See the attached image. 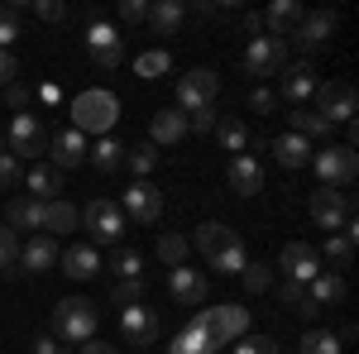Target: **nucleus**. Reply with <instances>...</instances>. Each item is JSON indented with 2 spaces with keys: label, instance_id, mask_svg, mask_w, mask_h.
<instances>
[{
  "label": "nucleus",
  "instance_id": "obj_1",
  "mask_svg": "<svg viewBox=\"0 0 359 354\" xmlns=\"http://www.w3.org/2000/svg\"><path fill=\"white\" fill-rule=\"evenodd\" d=\"M196 249L206 254V264H211L216 273H230V278H240L245 264H249L245 240H240L230 225H221V220H211V225H201V230H196Z\"/></svg>",
  "mask_w": 359,
  "mask_h": 354
},
{
  "label": "nucleus",
  "instance_id": "obj_2",
  "mask_svg": "<svg viewBox=\"0 0 359 354\" xmlns=\"http://www.w3.org/2000/svg\"><path fill=\"white\" fill-rule=\"evenodd\" d=\"M115 120H120V101H115V91L91 86V91H82V96L72 101V130H77V135L106 139L115 130Z\"/></svg>",
  "mask_w": 359,
  "mask_h": 354
},
{
  "label": "nucleus",
  "instance_id": "obj_3",
  "mask_svg": "<svg viewBox=\"0 0 359 354\" xmlns=\"http://www.w3.org/2000/svg\"><path fill=\"white\" fill-rule=\"evenodd\" d=\"M53 335L57 340H72V345L96 340V306L86 297H62L53 306Z\"/></svg>",
  "mask_w": 359,
  "mask_h": 354
},
{
  "label": "nucleus",
  "instance_id": "obj_4",
  "mask_svg": "<svg viewBox=\"0 0 359 354\" xmlns=\"http://www.w3.org/2000/svg\"><path fill=\"white\" fill-rule=\"evenodd\" d=\"M311 220H316L326 235L350 230V225H355V196H350V191H335V187L311 191Z\"/></svg>",
  "mask_w": 359,
  "mask_h": 354
},
{
  "label": "nucleus",
  "instance_id": "obj_5",
  "mask_svg": "<svg viewBox=\"0 0 359 354\" xmlns=\"http://www.w3.org/2000/svg\"><path fill=\"white\" fill-rule=\"evenodd\" d=\"M311 168H316V177L326 182V187H350L359 172V158L350 144H326V149H316L311 154Z\"/></svg>",
  "mask_w": 359,
  "mask_h": 354
},
{
  "label": "nucleus",
  "instance_id": "obj_6",
  "mask_svg": "<svg viewBox=\"0 0 359 354\" xmlns=\"http://www.w3.org/2000/svg\"><path fill=\"white\" fill-rule=\"evenodd\" d=\"M82 230L96 240V245H120V235H125V211H120V201L96 196V201L82 211Z\"/></svg>",
  "mask_w": 359,
  "mask_h": 354
},
{
  "label": "nucleus",
  "instance_id": "obj_7",
  "mask_svg": "<svg viewBox=\"0 0 359 354\" xmlns=\"http://www.w3.org/2000/svg\"><path fill=\"white\" fill-rule=\"evenodd\" d=\"M43 149H48L43 120H39V115H10V130H5V154H10V158H39Z\"/></svg>",
  "mask_w": 359,
  "mask_h": 354
},
{
  "label": "nucleus",
  "instance_id": "obj_8",
  "mask_svg": "<svg viewBox=\"0 0 359 354\" xmlns=\"http://www.w3.org/2000/svg\"><path fill=\"white\" fill-rule=\"evenodd\" d=\"M201 311H206V326H211L216 350L235 345L240 335H249V306H240V301H216V306H201Z\"/></svg>",
  "mask_w": 359,
  "mask_h": 354
},
{
  "label": "nucleus",
  "instance_id": "obj_9",
  "mask_svg": "<svg viewBox=\"0 0 359 354\" xmlns=\"http://www.w3.org/2000/svg\"><path fill=\"white\" fill-rule=\"evenodd\" d=\"M316 115L326 120V125H350L355 120V110H359V96H355V86H345V82H316Z\"/></svg>",
  "mask_w": 359,
  "mask_h": 354
},
{
  "label": "nucleus",
  "instance_id": "obj_10",
  "mask_svg": "<svg viewBox=\"0 0 359 354\" xmlns=\"http://www.w3.org/2000/svg\"><path fill=\"white\" fill-rule=\"evenodd\" d=\"M216 91H221V77H216L211 67H192V72L177 82V110L192 115V110H201V106H216Z\"/></svg>",
  "mask_w": 359,
  "mask_h": 354
},
{
  "label": "nucleus",
  "instance_id": "obj_11",
  "mask_svg": "<svg viewBox=\"0 0 359 354\" xmlns=\"http://www.w3.org/2000/svg\"><path fill=\"white\" fill-rule=\"evenodd\" d=\"M283 62H287V39H273V34L249 39L245 67L254 72V77H273V72H283Z\"/></svg>",
  "mask_w": 359,
  "mask_h": 354
},
{
  "label": "nucleus",
  "instance_id": "obj_12",
  "mask_svg": "<svg viewBox=\"0 0 359 354\" xmlns=\"http://www.w3.org/2000/svg\"><path fill=\"white\" fill-rule=\"evenodd\" d=\"M120 211H125V216H135V220H144V225H154V220L163 216V191L154 187L149 177H139V182H130V187H125Z\"/></svg>",
  "mask_w": 359,
  "mask_h": 354
},
{
  "label": "nucleus",
  "instance_id": "obj_13",
  "mask_svg": "<svg viewBox=\"0 0 359 354\" xmlns=\"http://www.w3.org/2000/svg\"><path fill=\"white\" fill-rule=\"evenodd\" d=\"M120 335H125V345H139V350H149L154 340H158V311L154 306H125L120 311Z\"/></svg>",
  "mask_w": 359,
  "mask_h": 354
},
{
  "label": "nucleus",
  "instance_id": "obj_14",
  "mask_svg": "<svg viewBox=\"0 0 359 354\" xmlns=\"http://www.w3.org/2000/svg\"><path fill=\"white\" fill-rule=\"evenodd\" d=\"M86 48H91V57H96L101 67H120V62H125V43H120V34H115L101 15L86 25Z\"/></svg>",
  "mask_w": 359,
  "mask_h": 354
},
{
  "label": "nucleus",
  "instance_id": "obj_15",
  "mask_svg": "<svg viewBox=\"0 0 359 354\" xmlns=\"http://www.w3.org/2000/svg\"><path fill=\"white\" fill-rule=\"evenodd\" d=\"M278 268L287 273V278H292V282H311V278H316V273H326L321 268V259H316V249L311 245H302V240H292V245H283V254H278Z\"/></svg>",
  "mask_w": 359,
  "mask_h": 354
},
{
  "label": "nucleus",
  "instance_id": "obj_16",
  "mask_svg": "<svg viewBox=\"0 0 359 354\" xmlns=\"http://www.w3.org/2000/svg\"><path fill=\"white\" fill-rule=\"evenodd\" d=\"M168 292L182 301V306H201V301H206V292H211V282H206V273L177 264V268H168Z\"/></svg>",
  "mask_w": 359,
  "mask_h": 354
},
{
  "label": "nucleus",
  "instance_id": "obj_17",
  "mask_svg": "<svg viewBox=\"0 0 359 354\" xmlns=\"http://www.w3.org/2000/svg\"><path fill=\"white\" fill-rule=\"evenodd\" d=\"M225 182H230L235 196H259L264 191V163L240 154V158H230V168H225Z\"/></svg>",
  "mask_w": 359,
  "mask_h": 354
},
{
  "label": "nucleus",
  "instance_id": "obj_18",
  "mask_svg": "<svg viewBox=\"0 0 359 354\" xmlns=\"http://www.w3.org/2000/svg\"><path fill=\"white\" fill-rule=\"evenodd\" d=\"M168 354H216V340H211V326H206V311H196L192 321L177 330V340L168 345Z\"/></svg>",
  "mask_w": 359,
  "mask_h": 354
},
{
  "label": "nucleus",
  "instance_id": "obj_19",
  "mask_svg": "<svg viewBox=\"0 0 359 354\" xmlns=\"http://www.w3.org/2000/svg\"><path fill=\"white\" fill-rule=\"evenodd\" d=\"M335 34V15L331 10H316V15H302V25H297V34H292V43L297 48H306V53H316V48H326Z\"/></svg>",
  "mask_w": 359,
  "mask_h": 354
},
{
  "label": "nucleus",
  "instance_id": "obj_20",
  "mask_svg": "<svg viewBox=\"0 0 359 354\" xmlns=\"http://www.w3.org/2000/svg\"><path fill=\"white\" fill-rule=\"evenodd\" d=\"M57 259H62V249H57L53 235H34L29 245H20V268L25 273H48L57 268Z\"/></svg>",
  "mask_w": 359,
  "mask_h": 354
},
{
  "label": "nucleus",
  "instance_id": "obj_21",
  "mask_svg": "<svg viewBox=\"0 0 359 354\" xmlns=\"http://www.w3.org/2000/svg\"><path fill=\"white\" fill-rule=\"evenodd\" d=\"M48 158L57 163V172L86 163V135H77V130H57V135L48 139Z\"/></svg>",
  "mask_w": 359,
  "mask_h": 354
},
{
  "label": "nucleus",
  "instance_id": "obj_22",
  "mask_svg": "<svg viewBox=\"0 0 359 354\" xmlns=\"http://www.w3.org/2000/svg\"><path fill=\"white\" fill-rule=\"evenodd\" d=\"M302 5L297 0H273L269 10H264V34H273V39H292L297 25H302Z\"/></svg>",
  "mask_w": 359,
  "mask_h": 354
},
{
  "label": "nucleus",
  "instance_id": "obj_23",
  "mask_svg": "<svg viewBox=\"0 0 359 354\" xmlns=\"http://www.w3.org/2000/svg\"><path fill=\"white\" fill-rule=\"evenodd\" d=\"M5 225L10 230H34V235H43V201H34V196H10V206H5Z\"/></svg>",
  "mask_w": 359,
  "mask_h": 354
},
{
  "label": "nucleus",
  "instance_id": "obj_24",
  "mask_svg": "<svg viewBox=\"0 0 359 354\" xmlns=\"http://www.w3.org/2000/svg\"><path fill=\"white\" fill-rule=\"evenodd\" d=\"M269 149H273V158H278L283 168H287V172H297V168H306V163H311V154H316V149H311V139L292 135V130H287V135H278L273 144H269Z\"/></svg>",
  "mask_w": 359,
  "mask_h": 354
},
{
  "label": "nucleus",
  "instance_id": "obj_25",
  "mask_svg": "<svg viewBox=\"0 0 359 354\" xmlns=\"http://www.w3.org/2000/svg\"><path fill=\"white\" fill-rule=\"evenodd\" d=\"M77 225H82V211H77L67 196L43 201V235H67V230H77Z\"/></svg>",
  "mask_w": 359,
  "mask_h": 354
},
{
  "label": "nucleus",
  "instance_id": "obj_26",
  "mask_svg": "<svg viewBox=\"0 0 359 354\" xmlns=\"http://www.w3.org/2000/svg\"><path fill=\"white\" fill-rule=\"evenodd\" d=\"M57 264H62L67 278L86 282V278H96V273H101V254H96L91 245H77V249H62V259H57Z\"/></svg>",
  "mask_w": 359,
  "mask_h": 354
},
{
  "label": "nucleus",
  "instance_id": "obj_27",
  "mask_svg": "<svg viewBox=\"0 0 359 354\" xmlns=\"http://www.w3.org/2000/svg\"><path fill=\"white\" fill-rule=\"evenodd\" d=\"M311 91H316V67H311V62H292V67L283 72V101L297 106V101H306Z\"/></svg>",
  "mask_w": 359,
  "mask_h": 354
},
{
  "label": "nucleus",
  "instance_id": "obj_28",
  "mask_svg": "<svg viewBox=\"0 0 359 354\" xmlns=\"http://www.w3.org/2000/svg\"><path fill=\"white\" fill-rule=\"evenodd\" d=\"M306 301L321 311V306H335V301H345V278L340 273H316L311 282H306Z\"/></svg>",
  "mask_w": 359,
  "mask_h": 354
},
{
  "label": "nucleus",
  "instance_id": "obj_29",
  "mask_svg": "<svg viewBox=\"0 0 359 354\" xmlns=\"http://www.w3.org/2000/svg\"><path fill=\"white\" fill-rule=\"evenodd\" d=\"M149 135H154L149 144H182V139H187V115H182V110H158Z\"/></svg>",
  "mask_w": 359,
  "mask_h": 354
},
{
  "label": "nucleus",
  "instance_id": "obj_30",
  "mask_svg": "<svg viewBox=\"0 0 359 354\" xmlns=\"http://www.w3.org/2000/svg\"><path fill=\"white\" fill-rule=\"evenodd\" d=\"M25 187H29L34 201H57V196H62V172H57V168H34L25 177Z\"/></svg>",
  "mask_w": 359,
  "mask_h": 354
},
{
  "label": "nucleus",
  "instance_id": "obj_31",
  "mask_svg": "<svg viewBox=\"0 0 359 354\" xmlns=\"http://www.w3.org/2000/svg\"><path fill=\"white\" fill-rule=\"evenodd\" d=\"M182 15H187V10H182V0H154V5H149V25H154V34H177V25H182Z\"/></svg>",
  "mask_w": 359,
  "mask_h": 354
},
{
  "label": "nucleus",
  "instance_id": "obj_32",
  "mask_svg": "<svg viewBox=\"0 0 359 354\" xmlns=\"http://www.w3.org/2000/svg\"><path fill=\"white\" fill-rule=\"evenodd\" d=\"M316 259H326L331 268H350V259H355V225L340 230V235H326V249Z\"/></svg>",
  "mask_w": 359,
  "mask_h": 354
},
{
  "label": "nucleus",
  "instance_id": "obj_33",
  "mask_svg": "<svg viewBox=\"0 0 359 354\" xmlns=\"http://www.w3.org/2000/svg\"><path fill=\"white\" fill-rule=\"evenodd\" d=\"M86 163L91 168H101V172H115V168L125 163V144H120V139H96V144H91V149H86Z\"/></svg>",
  "mask_w": 359,
  "mask_h": 354
},
{
  "label": "nucleus",
  "instance_id": "obj_34",
  "mask_svg": "<svg viewBox=\"0 0 359 354\" xmlns=\"http://www.w3.org/2000/svg\"><path fill=\"white\" fill-rule=\"evenodd\" d=\"M211 135H216V144H221V154H235V158L249 154V130L240 125V120H221Z\"/></svg>",
  "mask_w": 359,
  "mask_h": 354
},
{
  "label": "nucleus",
  "instance_id": "obj_35",
  "mask_svg": "<svg viewBox=\"0 0 359 354\" xmlns=\"http://www.w3.org/2000/svg\"><path fill=\"white\" fill-rule=\"evenodd\" d=\"M0 273L5 278H20V235L10 230V225H0Z\"/></svg>",
  "mask_w": 359,
  "mask_h": 354
},
{
  "label": "nucleus",
  "instance_id": "obj_36",
  "mask_svg": "<svg viewBox=\"0 0 359 354\" xmlns=\"http://www.w3.org/2000/svg\"><path fill=\"white\" fill-rule=\"evenodd\" d=\"M297 354H340V335L335 330H306L297 340Z\"/></svg>",
  "mask_w": 359,
  "mask_h": 354
},
{
  "label": "nucleus",
  "instance_id": "obj_37",
  "mask_svg": "<svg viewBox=\"0 0 359 354\" xmlns=\"http://www.w3.org/2000/svg\"><path fill=\"white\" fill-rule=\"evenodd\" d=\"M125 163H130V172H135V182L149 177L154 163H158V144H135V149H125Z\"/></svg>",
  "mask_w": 359,
  "mask_h": 354
},
{
  "label": "nucleus",
  "instance_id": "obj_38",
  "mask_svg": "<svg viewBox=\"0 0 359 354\" xmlns=\"http://www.w3.org/2000/svg\"><path fill=\"white\" fill-rule=\"evenodd\" d=\"M326 130H331V125H326V120H321L316 110H306V106H292V135H302V139H321Z\"/></svg>",
  "mask_w": 359,
  "mask_h": 354
},
{
  "label": "nucleus",
  "instance_id": "obj_39",
  "mask_svg": "<svg viewBox=\"0 0 359 354\" xmlns=\"http://www.w3.org/2000/svg\"><path fill=\"white\" fill-rule=\"evenodd\" d=\"M240 282H245L249 292L259 297V292H269V282H273V268H269V264H259V259H249L245 273H240Z\"/></svg>",
  "mask_w": 359,
  "mask_h": 354
},
{
  "label": "nucleus",
  "instance_id": "obj_40",
  "mask_svg": "<svg viewBox=\"0 0 359 354\" xmlns=\"http://www.w3.org/2000/svg\"><path fill=\"white\" fill-rule=\"evenodd\" d=\"M20 39V10L15 5H0V53H10Z\"/></svg>",
  "mask_w": 359,
  "mask_h": 354
},
{
  "label": "nucleus",
  "instance_id": "obj_41",
  "mask_svg": "<svg viewBox=\"0 0 359 354\" xmlns=\"http://www.w3.org/2000/svg\"><path fill=\"white\" fill-rule=\"evenodd\" d=\"M158 259H163L168 268L187 264V240H182V235H158Z\"/></svg>",
  "mask_w": 359,
  "mask_h": 354
},
{
  "label": "nucleus",
  "instance_id": "obj_42",
  "mask_svg": "<svg viewBox=\"0 0 359 354\" xmlns=\"http://www.w3.org/2000/svg\"><path fill=\"white\" fill-rule=\"evenodd\" d=\"M115 273H120V282H139V278H144V259H139L135 249H120V254H115V264H111Z\"/></svg>",
  "mask_w": 359,
  "mask_h": 354
},
{
  "label": "nucleus",
  "instance_id": "obj_43",
  "mask_svg": "<svg viewBox=\"0 0 359 354\" xmlns=\"http://www.w3.org/2000/svg\"><path fill=\"white\" fill-rule=\"evenodd\" d=\"M235 354H278V340L273 335H240Z\"/></svg>",
  "mask_w": 359,
  "mask_h": 354
},
{
  "label": "nucleus",
  "instance_id": "obj_44",
  "mask_svg": "<svg viewBox=\"0 0 359 354\" xmlns=\"http://www.w3.org/2000/svg\"><path fill=\"white\" fill-rule=\"evenodd\" d=\"M111 301L120 306V311H125V306H139V301H144V278H139V282H115Z\"/></svg>",
  "mask_w": 359,
  "mask_h": 354
},
{
  "label": "nucleus",
  "instance_id": "obj_45",
  "mask_svg": "<svg viewBox=\"0 0 359 354\" xmlns=\"http://www.w3.org/2000/svg\"><path fill=\"white\" fill-rule=\"evenodd\" d=\"M216 130V106H201L187 115V135H211Z\"/></svg>",
  "mask_w": 359,
  "mask_h": 354
},
{
  "label": "nucleus",
  "instance_id": "obj_46",
  "mask_svg": "<svg viewBox=\"0 0 359 354\" xmlns=\"http://www.w3.org/2000/svg\"><path fill=\"white\" fill-rule=\"evenodd\" d=\"M168 67H172V57H168L163 48H158V53H144V57H139V77H163Z\"/></svg>",
  "mask_w": 359,
  "mask_h": 354
},
{
  "label": "nucleus",
  "instance_id": "obj_47",
  "mask_svg": "<svg viewBox=\"0 0 359 354\" xmlns=\"http://www.w3.org/2000/svg\"><path fill=\"white\" fill-rule=\"evenodd\" d=\"M5 101H10V110H15V115H29V101H34V91H29L25 82H10V86H5Z\"/></svg>",
  "mask_w": 359,
  "mask_h": 354
},
{
  "label": "nucleus",
  "instance_id": "obj_48",
  "mask_svg": "<svg viewBox=\"0 0 359 354\" xmlns=\"http://www.w3.org/2000/svg\"><path fill=\"white\" fill-rule=\"evenodd\" d=\"M34 15L48 20V25H62V20H67V5H62V0H34Z\"/></svg>",
  "mask_w": 359,
  "mask_h": 354
},
{
  "label": "nucleus",
  "instance_id": "obj_49",
  "mask_svg": "<svg viewBox=\"0 0 359 354\" xmlns=\"http://www.w3.org/2000/svg\"><path fill=\"white\" fill-rule=\"evenodd\" d=\"M20 187V158H10V154H0V191Z\"/></svg>",
  "mask_w": 359,
  "mask_h": 354
},
{
  "label": "nucleus",
  "instance_id": "obj_50",
  "mask_svg": "<svg viewBox=\"0 0 359 354\" xmlns=\"http://www.w3.org/2000/svg\"><path fill=\"white\" fill-rule=\"evenodd\" d=\"M249 110L273 115V110H278V96H273V91H264V86H254V91H249Z\"/></svg>",
  "mask_w": 359,
  "mask_h": 354
},
{
  "label": "nucleus",
  "instance_id": "obj_51",
  "mask_svg": "<svg viewBox=\"0 0 359 354\" xmlns=\"http://www.w3.org/2000/svg\"><path fill=\"white\" fill-rule=\"evenodd\" d=\"M278 301H283V306H292V311H297V306H302V301H306V287H302V282H292V278H287V282H283V287H278Z\"/></svg>",
  "mask_w": 359,
  "mask_h": 354
},
{
  "label": "nucleus",
  "instance_id": "obj_52",
  "mask_svg": "<svg viewBox=\"0 0 359 354\" xmlns=\"http://www.w3.org/2000/svg\"><path fill=\"white\" fill-rule=\"evenodd\" d=\"M120 20H125V25L149 20V0H125V5H120Z\"/></svg>",
  "mask_w": 359,
  "mask_h": 354
},
{
  "label": "nucleus",
  "instance_id": "obj_53",
  "mask_svg": "<svg viewBox=\"0 0 359 354\" xmlns=\"http://www.w3.org/2000/svg\"><path fill=\"white\" fill-rule=\"evenodd\" d=\"M10 82H20V57L0 53V86H10Z\"/></svg>",
  "mask_w": 359,
  "mask_h": 354
},
{
  "label": "nucleus",
  "instance_id": "obj_54",
  "mask_svg": "<svg viewBox=\"0 0 359 354\" xmlns=\"http://www.w3.org/2000/svg\"><path fill=\"white\" fill-rule=\"evenodd\" d=\"M34 354H67V345H62L57 335H39V340H34Z\"/></svg>",
  "mask_w": 359,
  "mask_h": 354
},
{
  "label": "nucleus",
  "instance_id": "obj_55",
  "mask_svg": "<svg viewBox=\"0 0 359 354\" xmlns=\"http://www.w3.org/2000/svg\"><path fill=\"white\" fill-rule=\"evenodd\" d=\"M77 354H120V350L106 345V340H86V345H77Z\"/></svg>",
  "mask_w": 359,
  "mask_h": 354
},
{
  "label": "nucleus",
  "instance_id": "obj_56",
  "mask_svg": "<svg viewBox=\"0 0 359 354\" xmlns=\"http://www.w3.org/2000/svg\"><path fill=\"white\" fill-rule=\"evenodd\" d=\"M245 29L259 39V34H264V15H245Z\"/></svg>",
  "mask_w": 359,
  "mask_h": 354
},
{
  "label": "nucleus",
  "instance_id": "obj_57",
  "mask_svg": "<svg viewBox=\"0 0 359 354\" xmlns=\"http://www.w3.org/2000/svg\"><path fill=\"white\" fill-rule=\"evenodd\" d=\"M0 154H5V135H0Z\"/></svg>",
  "mask_w": 359,
  "mask_h": 354
}]
</instances>
